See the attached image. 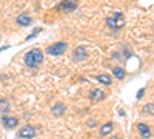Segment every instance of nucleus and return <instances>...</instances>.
<instances>
[{
	"mask_svg": "<svg viewBox=\"0 0 154 139\" xmlns=\"http://www.w3.org/2000/svg\"><path fill=\"white\" fill-rule=\"evenodd\" d=\"M23 62H25V65H26L28 68L37 70L38 67L42 65V62H43V51H42L40 48H32V49H29V51L25 54Z\"/></svg>",
	"mask_w": 154,
	"mask_h": 139,
	"instance_id": "f257e3e1",
	"label": "nucleus"
},
{
	"mask_svg": "<svg viewBox=\"0 0 154 139\" xmlns=\"http://www.w3.org/2000/svg\"><path fill=\"white\" fill-rule=\"evenodd\" d=\"M105 23H106V27L109 30L117 31V30H120V28L125 27V16L122 14V12H116V14H112V16H109L106 19Z\"/></svg>",
	"mask_w": 154,
	"mask_h": 139,
	"instance_id": "f03ea898",
	"label": "nucleus"
},
{
	"mask_svg": "<svg viewBox=\"0 0 154 139\" xmlns=\"http://www.w3.org/2000/svg\"><path fill=\"white\" fill-rule=\"evenodd\" d=\"M66 49H68L66 42H56V43L49 45L46 48V54H49V56H62V54L66 53Z\"/></svg>",
	"mask_w": 154,
	"mask_h": 139,
	"instance_id": "7ed1b4c3",
	"label": "nucleus"
},
{
	"mask_svg": "<svg viewBox=\"0 0 154 139\" xmlns=\"http://www.w3.org/2000/svg\"><path fill=\"white\" fill-rule=\"evenodd\" d=\"M75 8H77V0H63L56 6L57 11H63V12H72Z\"/></svg>",
	"mask_w": 154,
	"mask_h": 139,
	"instance_id": "20e7f679",
	"label": "nucleus"
},
{
	"mask_svg": "<svg viewBox=\"0 0 154 139\" xmlns=\"http://www.w3.org/2000/svg\"><path fill=\"white\" fill-rule=\"evenodd\" d=\"M19 137H26V139H31V137H34L35 136V130H34V127H31V125H25L23 128H20L19 130V134H17Z\"/></svg>",
	"mask_w": 154,
	"mask_h": 139,
	"instance_id": "39448f33",
	"label": "nucleus"
},
{
	"mask_svg": "<svg viewBox=\"0 0 154 139\" xmlns=\"http://www.w3.org/2000/svg\"><path fill=\"white\" fill-rule=\"evenodd\" d=\"M103 99H105V91H102L100 88H94L89 93V100H93V102H100Z\"/></svg>",
	"mask_w": 154,
	"mask_h": 139,
	"instance_id": "423d86ee",
	"label": "nucleus"
},
{
	"mask_svg": "<svg viewBox=\"0 0 154 139\" xmlns=\"http://www.w3.org/2000/svg\"><path fill=\"white\" fill-rule=\"evenodd\" d=\"M2 122L6 128H16L19 125V119L14 118V116H3L2 118Z\"/></svg>",
	"mask_w": 154,
	"mask_h": 139,
	"instance_id": "0eeeda50",
	"label": "nucleus"
},
{
	"mask_svg": "<svg viewBox=\"0 0 154 139\" xmlns=\"http://www.w3.org/2000/svg\"><path fill=\"white\" fill-rule=\"evenodd\" d=\"M16 22L20 25V27H29V25L32 23V19H31L28 14H25V12H23V14H19V16H17Z\"/></svg>",
	"mask_w": 154,
	"mask_h": 139,
	"instance_id": "6e6552de",
	"label": "nucleus"
},
{
	"mask_svg": "<svg viewBox=\"0 0 154 139\" xmlns=\"http://www.w3.org/2000/svg\"><path fill=\"white\" fill-rule=\"evenodd\" d=\"M137 130H139V134L142 136L143 139H148L151 136V128L148 127L146 124H137Z\"/></svg>",
	"mask_w": 154,
	"mask_h": 139,
	"instance_id": "1a4fd4ad",
	"label": "nucleus"
},
{
	"mask_svg": "<svg viewBox=\"0 0 154 139\" xmlns=\"http://www.w3.org/2000/svg\"><path fill=\"white\" fill-rule=\"evenodd\" d=\"M86 59V51L83 46H77L74 49V60L75 62H80V60H85Z\"/></svg>",
	"mask_w": 154,
	"mask_h": 139,
	"instance_id": "9d476101",
	"label": "nucleus"
},
{
	"mask_svg": "<svg viewBox=\"0 0 154 139\" xmlns=\"http://www.w3.org/2000/svg\"><path fill=\"white\" fill-rule=\"evenodd\" d=\"M65 110H66V108H65V105H63L62 102H59V104H56L53 108H51V113H53L54 116H57V118H59V116H63Z\"/></svg>",
	"mask_w": 154,
	"mask_h": 139,
	"instance_id": "9b49d317",
	"label": "nucleus"
},
{
	"mask_svg": "<svg viewBox=\"0 0 154 139\" xmlns=\"http://www.w3.org/2000/svg\"><path fill=\"white\" fill-rule=\"evenodd\" d=\"M112 128H114V125H112V122H106V124H103L100 127V136L102 137H105V136H108L111 131H112Z\"/></svg>",
	"mask_w": 154,
	"mask_h": 139,
	"instance_id": "f8f14e48",
	"label": "nucleus"
},
{
	"mask_svg": "<svg viewBox=\"0 0 154 139\" xmlns=\"http://www.w3.org/2000/svg\"><path fill=\"white\" fill-rule=\"evenodd\" d=\"M112 76L117 81H123L125 79V70L122 68V67H114L112 68Z\"/></svg>",
	"mask_w": 154,
	"mask_h": 139,
	"instance_id": "ddd939ff",
	"label": "nucleus"
},
{
	"mask_svg": "<svg viewBox=\"0 0 154 139\" xmlns=\"http://www.w3.org/2000/svg\"><path fill=\"white\" fill-rule=\"evenodd\" d=\"M97 81L100 84H105V85H111L112 84V79H111L109 74H99L97 76Z\"/></svg>",
	"mask_w": 154,
	"mask_h": 139,
	"instance_id": "4468645a",
	"label": "nucleus"
},
{
	"mask_svg": "<svg viewBox=\"0 0 154 139\" xmlns=\"http://www.w3.org/2000/svg\"><path fill=\"white\" fill-rule=\"evenodd\" d=\"M142 111H143V113H154V104H148V105H145V107L142 108Z\"/></svg>",
	"mask_w": 154,
	"mask_h": 139,
	"instance_id": "2eb2a0df",
	"label": "nucleus"
},
{
	"mask_svg": "<svg viewBox=\"0 0 154 139\" xmlns=\"http://www.w3.org/2000/svg\"><path fill=\"white\" fill-rule=\"evenodd\" d=\"M143 94H145V88H140V90H139V93H137V96H136V97H137V99H140V97H142Z\"/></svg>",
	"mask_w": 154,
	"mask_h": 139,
	"instance_id": "dca6fc26",
	"label": "nucleus"
},
{
	"mask_svg": "<svg viewBox=\"0 0 154 139\" xmlns=\"http://www.w3.org/2000/svg\"><path fill=\"white\" fill-rule=\"evenodd\" d=\"M111 139H120V137H111Z\"/></svg>",
	"mask_w": 154,
	"mask_h": 139,
	"instance_id": "f3484780",
	"label": "nucleus"
}]
</instances>
